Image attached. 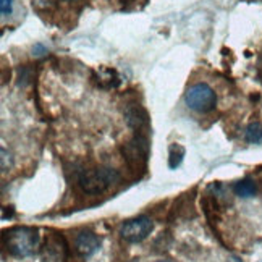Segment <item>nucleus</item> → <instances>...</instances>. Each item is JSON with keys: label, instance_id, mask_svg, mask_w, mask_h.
Segmentation results:
<instances>
[{"label": "nucleus", "instance_id": "nucleus-1", "mask_svg": "<svg viewBox=\"0 0 262 262\" xmlns=\"http://www.w3.org/2000/svg\"><path fill=\"white\" fill-rule=\"evenodd\" d=\"M2 243L10 256L25 259L41 251V236L34 227H12L4 231Z\"/></svg>", "mask_w": 262, "mask_h": 262}, {"label": "nucleus", "instance_id": "nucleus-2", "mask_svg": "<svg viewBox=\"0 0 262 262\" xmlns=\"http://www.w3.org/2000/svg\"><path fill=\"white\" fill-rule=\"evenodd\" d=\"M120 181V173L110 167L83 170L78 177V186L86 194H102Z\"/></svg>", "mask_w": 262, "mask_h": 262}, {"label": "nucleus", "instance_id": "nucleus-3", "mask_svg": "<svg viewBox=\"0 0 262 262\" xmlns=\"http://www.w3.org/2000/svg\"><path fill=\"white\" fill-rule=\"evenodd\" d=\"M122 156L125 159L126 165L133 170V172H139V170L146 168L149 154H150V144L147 135H139L136 133L133 138L122 146Z\"/></svg>", "mask_w": 262, "mask_h": 262}, {"label": "nucleus", "instance_id": "nucleus-4", "mask_svg": "<svg viewBox=\"0 0 262 262\" xmlns=\"http://www.w3.org/2000/svg\"><path fill=\"white\" fill-rule=\"evenodd\" d=\"M186 105L198 114H207L217 105V94L207 83H196L185 93Z\"/></svg>", "mask_w": 262, "mask_h": 262}, {"label": "nucleus", "instance_id": "nucleus-5", "mask_svg": "<svg viewBox=\"0 0 262 262\" xmlns=\"http://www.w3.org/2000/svg\"><path fill=\"white\" fill-rule=\"evenodd\" d=\"M154 230V222L147 215H138L133 219L125 220L122 227H120V236L125 239L126 243L136 245L144 241Z\"/></svg>", "mask_w": 262, "mask_h": 262}, {"label": "nucleus", "instance_id": "nucleus-6", "mask_svg": "<svg viewBox=\"0 0 262 262\" xmlns=\"http://www.w3.org/2000/svg\"><path fill=\"white\" fill-rule=\"evenodd\" d=\"M41 262H67L68 260V243L63 235L52 231L46 236L41 245Z\"/></svg>", "mask_w": 262, "mask_h": 262}, {"label": "nucleus", "instance_id": "nucleus-7", "mask_svg": "<svg viewBox=\"0 0 262 262\" xmlns=\"http://www.w3.org/2000/svg\"><path fill=\"white\" fill-rule=\"evenodd\" d=\"M125 120L131 129H135L139 135H146L150 128V118L147 110L143 105L131 104L125 108Z\"/></svg>", "mask_w": 262, "mask_h": 262}, {"label": "nucleus", "instance_id": "nucleus-8", "mask_svg": "<svg viewBox=\"0 0 262 262\" xmlns=\"http://www.w3.org/2000/svg\"><path fill=\"white\" fill-rule=\"evenodd\" d=\"M100 245H102V239L91 230H81L75 236V249L81 257H91L96 254Z\"/></svg>", "mask_w": 262, "mask_h": 262}, {"label": "nucleus", "instance_id": "nucleus-9", "mask_svg": "<svg viewBox=\"0 0 262 262\" xmlns=\"http://www.w3.org/2000/svg\"><path fill=\"white\" fill-rule=\"evenodd\" d=\"M93 79L97 83L99 88H104V89H115L122 83V78H120L117 70L107 68V67H100L99 70H94Z\"/></svg>", "mask_w": 262, "mask_h": 262}, {"label": "nucleus", "instance_id": "nucleus-10", "mask_svg": "<svg viewBox=\"0 0 262 262\" xmlns=\"http://www.w3.org/2000/svg\"><path fill=\"white\" fill-rule=\"evenodd\" d=\"M233 193L238 196V198H243V199H249L256 196L257 193V186L254 183L253 178H243L236 181V183L233 185Z\"/></svg>", "mask_w": 262, "mask_h": 262}, {"label": "nucleus", "instance_id": "nucleus-11", "mask_svg": "<svg viewBox=\"0 0 262 262\" xmlns=\"http://www.w3.org/2000/svg\"><path fill=\"white\" fill-rule=\"evenodd\" d=\"M185 154H186V150L181 144H177V143L170 144V147H168V167L172 170L178 168L181 165V162H183Z\"/></svg>", "mask_w": 262, "mask_h": 262}, {"label": "nucleus", "instance_id": "nucleus-12", "mask_svg": "<svg viewBox=\"0 0 262 262\" xmlns=\"http://www.w3.org/2000/svg\"><path fill=\"white\" fill-rule=\"evenodd\" d=\"M245 139L249 144H262V125L259 122L249 123L245 129Z\"/></svg>", "mask_w": 262, "mask_h": 262}, {"label": "nucleus", "instance_id": "nucleus-13", "mask_svg": "<svg viewBox=\"0 0 262 262\" xmlns=\"http://www.w3.org/2000/svg\"><path fill=\"white\" fill-rule=\"evenodd\" d=\"M0 156H2V164H0V167H2V172H8V170L12 168V165H13V156H12V152H8L5 147L0 149Z\"/></svg>", "mask_w": 262, "mask_h": 262}, {"label": "nucleus", "instance_id": "nucleus-14", "mask_svg": "<svg viewBox=\"0 0 262 262\" xmlns=\"http://www.w3.org/2000/svg\"><path fill=\"white\" fill-rule=\"evenodd\" d=\"M0 12H2V16H8L13 12V2L12 0H0Z\"/></svg>", "mask_w": 262, "mask_h": 262}, {"label": "nucleus", "instance_id": "nucleus-15", "mask_svg": "<svg viewBox=\"0 0 262 262\" xmlns=\"http://www.w3.org/2000/svg\"><path fill=\"white\" fill-rule=\"evenodd\" d=\"M138 2L146 4V0H122V7H123V10L129 12V10H136V8H139V4H138Z\"/></svg>", "mask_w": 262, "mask_h": 262}, {"label": "nucleus", "instance_id": "nucleus-16", "mask_svg": "<svg viewBox=\"0 0 262 262\" xmlns=\"http://www.w3.org/2000/svg\"><path fill=\"white\" fill-rule=\"evenodd\" d=\"M31 52H33V55H34V57H42V55H46V54H47V49H46L41 42H37V44H34V46H33Z\"/></svg>", "mask_w": 262, "mask_h": 262}, {"label": "nucleus", "instance_id": "nucleus-17", "mask_svg": "<svg viewBox=\"0 0 262 262\" xmlns=\"http://www.w3.org/2000/svg\"><path fill=\"white\" fill-rule=\"evenodd\" d=\"M8 219H12L13 217V207H4L2 209V220H7Z\"/></svg>", "mask_w": 262, "mask_h": 262}, {"label": "nucleus", "instance_id": "nucleus-18", "mask_svg": "<svg viewBox=\"0 0 262 262\" xmlns=\"http://www.w3.org/2000/svg\"><path fill=\"white\" fill-rule=\"evenodd\" d=\"M50 2H54V0H36V5H39V7H47V5H50Z\"/></svg>", "mask_w": 262, "mask_h": 262}, {"label": "nucleus", "instance_id": "nucleus-19", "mask_svg": "<svg viewBox=\"0 0 262 262\" xmlns=\"http://www.w3.org/2000/svg\"><path fill=\"white\" fill-rule=\"evenodd\" d=\"M227 262H243V260H241L238 256H230V257L227 259Z\"/></svg>", "mask_w": 262, "mask_h": 262}, {"label": "nucleus", "instance_id": "nucleus-20", "mask_svg": "<svg viewBox=\"0 0 262 262\" xmlns=\"http://www.w3.org/2000/svg\"><path fill=\"white\" fill-rule=\"evenodd\" d=\"M156 262H172V260H156Z\"/></svg>", "mask_w": 262, "mask_h": 262}, {"label": "nucleus", "instance_id": "nucleus-21", "mask_svg": "<svg viewBox=\"0 0 262 262\" xmlns=\"http://www.w3.org/2000/svg\"><path fill=\"white\" fill-rule=\"evenodd\" d=\"M72 2H73V0H72Z\"/></svg>", "mask_w": 262, "mask_h": 262}, {"label": "nucleus", "instance_id": "nucleus-22", "mask_svg": "<svg viewBox=\"0 0 262 262\" xmlns=\"http://www.w3.org/2000/svg\"><path fill=\"white\" fill-rule=\"evenodd\" d=\"M260 262H262V260H260Z\"/></svg>", "mask_w": 262, "mask_h": 262}]
</instances>
